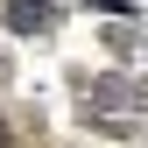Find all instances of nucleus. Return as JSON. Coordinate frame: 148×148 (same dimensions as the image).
I'll return each instance as SVG.
<instances>
[{"mask_svg":"<svg viewBox=\"0 0 148 148\" xmlns=\"http://www.w3.org/2000/svg\"><path fill=\"white\" fill-rule=\"evenodd\" d=\"M0 148H7V127H0Z\"/></svg>","mask_w":148,"mask_h":148,"instance_id":"obj_2","label":"nucleus"},{"mask_svg":"<svg viewBox=\"0 0 148 148\" xmlns=\"http://www.w3.org/2000/svg\"><path fill=\"white\" fill-rule=\"evenodd\" d=\"M0 21H7V28H49V7H42V0H7Z\"/></svg>","mask_w":148,"mask_h":148,"instance_id":"obj_1","label":"nucleus"}]
</instances>
